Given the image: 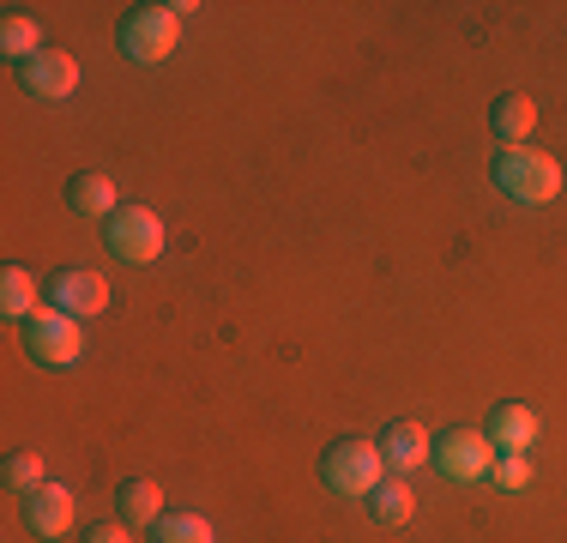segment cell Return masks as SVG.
Segmentation results:
<instances>
[{
	"instance_id": "1",
	"label": "cell",
	"mask_w": 567,
	"mask_h": 543,
	"mask_svg": "<svg viewBox=\"0 0 567 543\" xmlns=\"http://www.w3.org/2000/svg\"><path fill=\"white\" fill-rule=\"evenodd\" d=\"M194 12V0H164V7H133V12H121V24H115V43L127 61H140V66H157V61H169V49H175V37H182V19Z\"/></svg>"
},
{
	"instance_id": "2",
	"label": "cell",
	"mask_w": 567,
	"mask_h": 543,
	"mask_svg": "<svg viewBox=\"0 0 567 543\" xmlns=\"http://www.w3.org/2000/svg\"><path fill=\"white\" fill-rule=\"evenodd\" d=\"M495 187H502L507 199H519V206H549V199L561 194V163L549 152H537V145H502V157H495Z\"/></svg>"
},
{
	"instance_id": "3",
	"label": "cell",
	"mask_w": 567,
	"mask_h": 543,
	"mask_svg": "<svg viewBox=\"0 0 567 543\" xmlns=\"http://www.w3.org/2000/svg\"><path fill=\"white\" fill-rule=\"evenodd\" d=\"M320 478L327 489H339V495H374V483L386 478V459H381V441H369V434H344V441L327 447V459H320Z\"/></svg>"
},
{
	"instance_id": "4",
	"label": "cell",
	"mask_w": 567,
	"mask_h": 543,
	"mask_svg": "<svg viewBox=\"0 0 567 543\" xmlns=\"http://www.w3.org/2000/svg\"><path fill=\"white\" fill-rule=\"evenodd\" d=\"M24 350H31V362H43V369H73V362L85 357V326L73 315H61V308H37V315L24 320Z\"/></svg>"
},
{
	"instance_id": "5",
	"label": "cell",
	"mask_w": 567,
	"mask_h": 543,
	"mask_svg": "<svg viewBox=\"0 0 567 543\" xmlns=\"http://www.w3.org/2000/svg\"><path fill=\"white\" fill-rule=\"evenodd\" d=\"M103 242H110L115 260L127 266H152L164 254V217L152 206H121L115 217H103Z\"/></svg>"
},
{
	"instance_id": "6",
	"label": "cell",
	"mask_w": 567,
	"mask_h": 543,
	"mask_svg": "<svg viewBox=\"0 0 567 543\" xmlns=\"http://www.w3.org/2000/svg\"><path fill=\"white\" fill-rule=\"evenodd\" d=\"M495 441L483 429H447V434H435V471L447 483H483L495 471Z\"/></svg>"
},
{
	"instance_id": "7",
	"label": "cell",
	"mask_w": 567,
	"mask_h": 543,
	"mask_svg": "<svg viewBox=\"0 0 567 543\" xmlns=\"http://www.w3.org/2000/svg\"><path fill=\"white\" fill-rule=\"evenodd\" d=\"M43 296H49V308H61V315H73V320H91V315L110 308V284H103V272H85V266L55 272Z\"/></svg>"
},
{
	"instance_id": "8",
	"label": "cell",
	"mask_w": 567,
	"mask_h": 543,
	"mask_svg": "<svg viewBox=\"0 0 567 543\" xmlns=\"http://www.w3.org/2000/svg\"><path fill=\"white\" fill-rule=\"evenodd\" d=\"M19 85L31 91V98L61 103V98H73V85H79V61L66 49H37L31 61L19 66Z\"/></svg>"
},
{
	"instance_id": "9",
	"label": "cell",
	"mask_w": 567,
	"mask_h": 543,
	"mask_svg": "<svg viewBox=\"0 0 567 543\" xmlns=\"http://www.w3.org/2000/svg\"><path fill=\"white\" fill-rule=\"evenodd\" d=\"M374 441H381V459L399 471V478H404V471H416L423 459H435V434H429L423 423H411V417L386 423L381 434H374Z\"/></svg>"
},
{
	"instance_id": "10",
	"label": "cell",
	"mask_w": 567,
	"mask_h": 543,
	"mask_svg": "<svg viewBox=\"0 0 567 543\" xmlns=\"http://www.w3.org/2000/svg\"><path fill=\"white\" fill-rule=\"evenodd\" d=\"M24 525H31L37 537H66L73 532V489L66 483H43L24 495Z\"/></svg>"
},
{
	"instance_id": "11",
	"label": "cell",
	"mask_w": 567,
	"mask_h": 543,
	"mask_svg": "<svg viewBox=\"0 0 567 543\" xmlns=\"http://www.w3.org/2000/svg\"><path fill=\"white\" fill-rule=\"evenodd\" d=\"M483 434L495 441V453H525V447L537 441V411L532 404H495Z\"/></svg>"
},
{
	"instance_id": "12",
	"label": "cell",
	"mask_w": 567,
	"mask_h": 543,
	"mask_svg": "<svg viewBox=\"0 0 567 543\" xmlns=\"http://www.w3.org/2000/svg\"><path fill=\"white\" fill-rule=\"evenodd\" d=\"M66 206H73L79 217H115V182L103 170H79L73 182H66Z\"/></svg>"
},
{
	"instance_id": "13",
	"label": "cell",
	"mask_w": 567,
	"mask_h": 543,
	"mask_svg": "<svg viewBox=\"0 0 567 543\" xmlns=\"http://www.w3.org/2000/svg\"><path fill=\"white\" fill-rule=\"evenodd\" d=\"M115 513H121V525H157L164 520V489L152 478H127L115 489Z\"/></svg>"
},
{
	"instance_id": "14",
	"label": "cell",
	"mask_w": 567,
	"mask_h": 543,
	"mask_svg": "<svg viewBox=\"0 0 567 543\" xmlns=\"http://www.w3.org/2000/svg\"><path fill=\"white\" fill-rule=\"evenodd\" d=\"M489 121H495V133H502V145H525V133L537 127V103L525 98V91H507V98H495Z\"/></svg>"
},
{
	"instance_id": "15",
	"label": "cell",
	"mask_w": 567,
	"mask_h": 543,
	"mask_svg": "<svg viewBox=\"0 0 567 543\" xmlns=\"http://www.w3.org/2000/svg\"><path fill=\"white\" fill-rule=\"evenodd\" d=\"M369 513H374V525H404L416 513L411 483H404V478H381V483H374V495H369Z\"/></svg>"
},
{
	"instance_id": "16",
	"label": "cell",
	"mask_w": 567,
	"mask_h": 543,
	"mask_svg": "<svg viewBox=\"0 0 567 543\" xmlns=\"http://www.w3.org/2000/svg\"><path fill=\"white\" fill-rule=\"evenodd\" d=\"M0 315H7V320H31L37 315V278L24 266L0 272Z\"/></svg>"
},
{
	"instance_id": "17",
	"label": "cell",
	"mask_w": 567,
	"mask_h": 543,
	"mask_svg": "<svg viewBox=\"0 0 567 543\" xmlns=\"http://www.w3.org/2000/svg\"><path fill=\"white\" fill-rule=\"evenodd\" d=\"M37 49H49L43 31H37V19H24V12H7V24H0V54H7L12 66H24Z\"/></svg>"
},
{
	"instance_id": "18",
	"label": "cell",
	"mask_w": 567,
	"mask_h": 543,
	"mask_svg": "<svg viewBox=\"0 0 567 543\" xmlns=\"http://www.w3.org/2000/svg\"><path fill=\"white\" fill-rule=\"evenodd\" d=\"M152 543H218L206 513H164V520L152 525Z\"/></svg>"
},
{
	"instance_id": "19",
	"label": "cell",
	"mask_w": 567,
	"mask_h": 543,
	"mask_svg": "<svg viewBox=\"0 0 567 543\" xmlns=\"http://www.w3.org/2000/svg\"><path fill=\"white\" fill-rule=\"evenodd\" d=\"M0 478H7V489H19V495H31V489H43V459L37 453H7V465H0Z\"/></svg>"
},
{
	"instance_id": "20",
	"label": "cell",
	"mask_w": 567,
	"mask_h": 543,
	"mask_svg": "<svg viewBox=\"0 0 567 543\" xmlns=\"http://www.w3.org/2000/svg\"><path fill=\"white\" fill-rule=\"evenodd\" d=\"M489 478L502 483V489H525V483H532V459H525V453H502Z\"/></svg>"
},
{
	"instance_id": "21",
	"label": "cell",
	"mask_w": 567,
	"mask_h": 543,
	"mask_svg": "<svg viewBox=\"0 0 567 543\" xmlns=\"http://www.w3.org/2000/svg\"><path fill=\"white\" fill-rule=\"evenodd\" d=\"M85 543H133L127 525H85Z\"/></svg>"
}]
</instances>
